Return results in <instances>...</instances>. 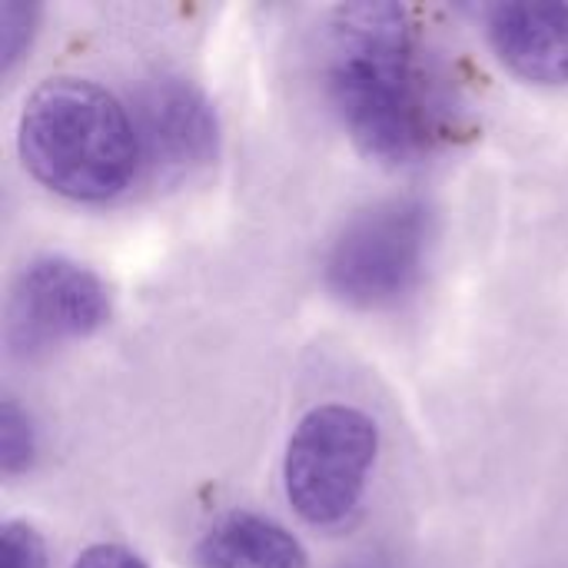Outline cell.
<instances>
[{
	"instance_id": "1",
	"label": "cell",
	"mask_w": 568,
	"mask_h": 568,
	"mask_svg": "<svg viewBox=\"0 0 568 568\" xmlns=\"http://www.w3.org/2000/svg\"><path fill=\"white\" fill-rule=\"evenodd\" d=\"M326 90L366 156L409 166L433 150L436 106L409 7L393 0L339 7L329 23Z\"/></svg>"
},
{
	"instance_id": "2",
	"label": "cell",
	"mask_w": 568,
	"mask_h": 568,
	"mask_svg": "<svg viewBox=\"0 0 568 568\" xmlns=\"http://www.w3.org/2000/svg\"><path fill=\"white\" fill-rule=\"evenodd\" d=\"M17 153L40 186L73 203L120 196L143 156L136 123L123 103L80 77L43 80L23 100Z\"/></svg>"
},
{
	"instance_id": "3",
	"label": "cell",
	"mask_w": 568,
	"mask_h": 568,
	"mask_svg": "<svg viewBox=\"0 0 568 568\" xmlns=\"http://www.w3.org/2000/svg\"><path fill=\"white\" fill-rule=\"evenodd\" d=\"M379 453L376 423L346 403L310 409L286 443L283 489L293 513L316 529L343 526L366 496Z\"/></svg>"
},
{
	"instance_id": "4",
	"label": "cell",
	"mask_w": 568,
	"mask_h": 568,
	"mask_svg": "<svg viewBox=\"0 0 568 568\" xmlns=\"http://www.w3.org/2000/svg\"><path fill=\"white\" fill-rule=\"evenodd\" d=\"M433 216L419 200H386L356 213L326 260L329 290L349 306H386L406 296L429 253Z\"/></svg>"
},
{
	"instance_id": "5",
	"label": "cell",
	"mask_w": 568,
	"mask_h": 568,
	"mask_svg": "<svg viewBox=\"0 0 568 568\" xmlns=\"http://www.w3.org/2000/svg\"><path fill=\"white\" fill-rule=\"evenodd\" d=\"M110 320V293L97 273L67 260L40 256L13 283L7 339L20 353L50 349L93 336Z\"/></svg>"
},
{
	"instance_id": "6",
	"label": "cell",
	"mask_w": 568,
	"mask_h": 568,
	"mask_svg": "<svg viewBox=\"0 0 568 568\" xmlns=\"http://www.w3.org/2000/svg\"><path fill=\"white\" fill-rule=\"evenodd\" d=\"M136 136L156 170L190 173L216 156L220 123L210 100L190 80L160 77L140 93Z\"/></svg>"
},
{
	"instance_id": "7",
	"label": "cell",
	"mask_w": 568,
	"mask_h": 568,
	"mask_svg": "<svg viewBox=\"0 0 568 568\" xmlns=\"http://www.w3.org/2000/svg\"><path fill=\"white\" fill-rule=\"evenodd\" d=\"M496 57L526 83H568V0H503L486 10Z\"/></svg>"
},
{
	"instance_id": "8",
	"label": "cell",
	"mask_w": 568,
	"mask_h": 568,
	"mask_svg": "<svg viewBox=\"0 0 568 568\" xmlns=\"http://www.w3.org/2000/svg\"><path fill=\"white\" fill-rule=\"evenodd\" d=\"M200 568H310L303 542L256 513H230L196 542Z\"/></svg>"
},
{
	"instance_id": "9",
	"label": "cell",
	"mask_w": 568,
	"mask_h": 568,
	"mask_svg": "<svg viewBox=\"0 0 568 568\" xmlns=\"http://www.w3.org/2000/svg\"><path fill=\"white\" fill-rule=\"evenodd\" d=\"M33 449H37V439H33L30 416L13 399H3L0 403V473L20 476L33 463Z\"/></svg>"
},
{
	"instance_id": "10",
	"label": "cell",
	"mask_w": 568,
	"mask_h": 568,
	"mask_svg": "<svg viewBox=\"0 0 568 568\" xmlns=\"http://www.w3.org/2000/svg\"><path fill=\"white\" fill-rule=\"evenodd\" d=\"M0 568H47V542L27 523H3L0 529Z\"/></svg>"
},
{
	"instance_id": "11",
	"label": "cell",
	"mask_w": 568,
	"mask_h": 568,
	"mask_svg": "<svg viewBox=\"0 0 568 568\" xmlns=\"http://www.w3.org/2000/svg\"><path fill=\"white\" fill-rule=\"evenodd\" d=\"M30 23H33V7L30 3H17V0H3L0 3V63L10 67L27 37H30Z\"/></svg>"
},
{
	"instance_id": "12",
	"label": "cell",
	"mask_w": 568,
	"mask_h": 568,
	"mask_svg": "<svg viewBox=\"0 0 568 568\" xmlns=\"http://www.w3.org/2000/svg\"><path fill=\"white\" fill-rule=\"evenodd\" d=\"M70 568H146V562L123 549V546H113V542H100V546H90L77 556V562Z\"/></svg>"
},
{
	"instance_id": "13",
	"label": "cell",
	"mask_w": 568,
	"mask_h": 568,
	"mask_svg": "<svg viewBox=\"0 0 568 568\" xmlns=\"http://www.w3.org/2000/svg\"><path fill=\"white\" fill-rule=\"evenodd\" d=\"M343 568H379V566H373V562H353V566H343Z\"/></svg>"
}]
</instances>
